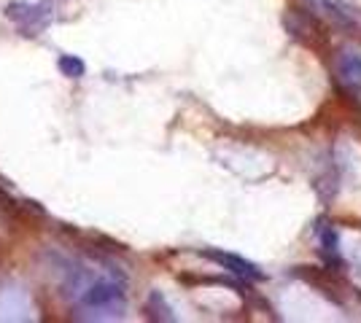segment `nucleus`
Here are the masks:
<instances>
[{"label": "nucleus", "instance_id": "1", "mask_svg": "<svg viewBox=\"0 0 361 323\" xmlns=\"http://www.w3.org/2000/svg\"><path fill=\"white\" fill-rule=\"evenodd\" d=\"M286 30L297 44L313 51L318 59H329L332 54V27L324 17L310 14L305 6H289L286 8Z\"/></svg>", "mask_w": 361, "mask_h": 323}, {"label": "nucleus", "instance_id": "10", "mask_svg": "<svg viewBox=\"0 0 361 323\" xmlns=\"http://www.w3.org/2000/svg\"><path fill=\"white\" fill-rule=\"evenodd\" d=\"M337 224H351V229H361L359 216H337Z\"/></svg>", "mask_w": 361, "mask_h": 323}, {"label": "nucleus", "instance_id": "7", "mask_svg": "<svg viewBox=\"0 0 361 323\" xmlns=\"http://www.w3.org/2000/svg\"><path fill=\"white\" fill-rule=\"evenodd\" d=\"M146 315L151 318V321H175V315H173V310H170V304L165 302V297L159 294V291H151V297L146 302Z\"/></svg>", "mask_w": 361, "mask_h": 323}, {"label": "nucleus", "instance_id": "9", "mask_svg": "<svg viewBox=\"0 0 361 323\" xmlns=\"http://www.w3.org/2000/svg\"><path fill=\"white\" fill-rule=\"evenodd\" d=\"M33 11V6L30 3H22V0H14V3H8L6 6V17L8 19H14V22H22V19H27V14Z\"/></svg>", "mask_w": 361, "mask_h": 323}, {"label": "nucleus", "instance_id": "8", "mask_svg": "<svg viewBox=\"0 0 361 323\" xmlns=\"http://www.w3.org/2000/svg\"><path fill=\"white\" fill-rule=\"evenodd\" d=\"M57 68H60V73L68 75V78H81V75L87 73L84 59L76 57V54H62V57L57 59Z\"/></svg>", "mask_w": 361, "mask_h": 323}, {"label": "nucleus", "instance_id": "6", "mask_svg": "<svg viewBox=\"0 0 361 323\" xmlns=\"http://www.w3.org/2000/svg\"><path fill=\"white\" fill-rule=\"evenodd\" d=\"M340 86H345L351 95H361V57L359 54H340L337 57Z\"/></svg>", "mask_w": 361, "mask_h": 323}, {"label": "nucleus", "instance_id": "2", "mask_svg": "<svg viewBox=\"0 0 361 323\" xmlns=\"http://www.w3.org/2000/svg\"><path fill=\"white\" fill-rule=\"evenodd\" d=\"M294 277L305 280L308 286L318 288L326 299H332L335 304H342L345 302V294H351V283L340 275V270H329V267H313V264H299L291 270Z\"/></svg>", "mask_w": 361, "mask_h": 323}, {"label": "nucleus", "instance_id": "4", "mask_svg": "<svg viewBox=\"0 0 361 323\" xmlns=\"http://www.w3.org/2000/svg\"><path fill=\"white\" fill-rule=\"evenodd\" d=\"M321 8L326 14V22L332 30H340L351 38H359L361 41V14L356 8L340 3V0H321Z\"/></svg>", "mask_w": 361, "mask_h": 323}, {"label": "nucleus", "instance_id": "5", "mask_svg": "<svg viewBox=\"0 0 361 323\" xmlns=\"http://www.w3.org/2000/svg\"><path fill=\"white\" fill-rule=\"evenodd\" d=\"M202 256H205V259H211V261H216L218 267H224L227 273L238 275V277L245 280V283H259V280H265V273H262L254 261L243 259V256H238V253H224V250H202Z\"/></svg>", "mask_w": 361, "mask_h": 323}, {"label": "nucleus", "instance_id": "11", "mask_svg": "<svg viewBox=\"0 0 361 323\" xmlns=\"http://www.w3.org/2000/svg\"><path fill=\"white\" fill-rule=\"evenodd\" d=\"M308 0H289V6H305Z\"/></svg>", "mask_w": 361, "mask_h": 323}, {"label": "nucleus", "instance_id": "3", "mask_svg": "<svg viewBox=\"0 0 361 323\" xmlns=\"http://www.w3.org/2000/svg\"><path fill=\"white\" fill-rule=\"evenodd\" d=\"M81 302L89 310H108V313L119 315L121 304H124V291L114 280H95L81 291Z\"/></svg>", "mask_w": 361, "mask_h": 323}]
</instances>
